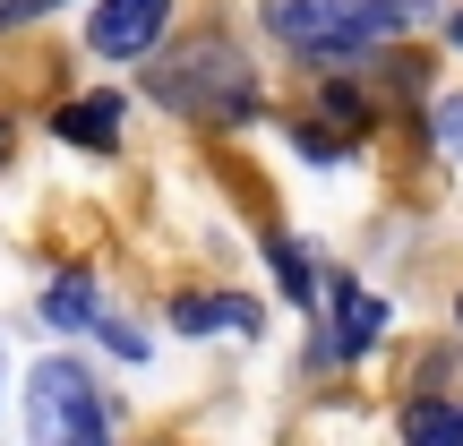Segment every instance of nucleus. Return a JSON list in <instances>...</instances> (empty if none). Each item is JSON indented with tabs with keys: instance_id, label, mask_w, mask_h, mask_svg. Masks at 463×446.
I'll list each match as a JSON object with an SVG mask.
<instances>
[{
	"instance_id": "7ed1b4c3",
	"label": "nucleus",
	"mask_w": 463,
	"mask_h": 446,
	"mask_svg": "<svg viewBox=\"0 0 463 446\" xmlns=\"http://www.w3.org/2000/svg\"><path fill=\"white\" fill-rule=\"evenodd\" d=\"M26 438L34 446H112V421H103V395L78 361H34L26 378Z\"/></svg>"
},
{
	"instance_id": "1a4fd4ad",
	"label": "nucleus",
	"mask_w": 463,
	"mask_h": 446,
	"mask_svg": "<svg viewBox=\"0 0 463 446\" xmlns=\"http://www.w3.org/2000/svg\"><path fill=\"white\" fill-rule=\"evenodd\" d=\"M43 318H52V327H95V283H86V275H61V283H52V292H43Z\"/></svg>"
},
{
	"instance_id": "9d476101",
	"label": "nucleus",
	"mask_w": 463,
	"mask_h": 446,
	"mask_svg": "<svg viewBox=\"0 0 463 446\" xmlns=\"http://www.w3.org/2000/svg\"><path fill=\"white\" fill-rule=\"evenodd\" d=\"M266 266H275V283H283L292 300H317V275H309V258H300L292 241H266Z\"/></svg>"
},
{
	"instance_id": "f03ea898",
	"label": "nucleus",
	"mask_w": 463,
	"mask_h": 446,
	"mask_svg": "<svg viewBox=\"0 0 463 446\" xmlns=\"http://www.w3.org/2000/svg\"><path fill=\"white\" fill-rule=\"evenodd\" d=\"M146 95L155 103H172L181 120H249L258 112V86H249V61L232 43H198V52H181V61H155L146 69Z\"/></svg>"
},
{
	"instance_id": "f257e3e1",
	"label": "nucleus",
	"mask_w": 463,
	"mask_h": 446,
	"mask_svg": "<svg viewBox=\"0 0 463 446\" xmlns=\"http://www.w3.org/2000/svg\"><path fill=\"white\" fill-rule=\"evenodd\" d=\"M420 17H430V0H266V26L309 61H344V52L386 43Z\"/></svg>"
},
{
	"instance_id": "423d86ee",
	"label": "nucleus",
	"mask_w": 463,
	"mask_h": 446,
	"mask_svg": "<svg viewBox=\"0 0 463 446\" xmlns=\"http://www.w3.org/2000/svg\"><path fill=\"white\" fill-rule=\"evenodd\" d=\"M52 129H61L69 147H86V155H112V138H120V95H78V103H61Z\"/></svg>"
},
{
	"instance_id": "f8f14e48",
	"label": "nucleus",
	"mask_w": 463,
	"mask_h": 446,
	"mask_svg": "<svg viewBox=\"0 0 463 446\" xmlns=\"http://www.w3.org/2000/svg\"><path fill=\"white\" fill-rule=\"evenodd\" d=\"M43 9H61V0H0V34L26 26V17H43Z\"/></svg>"
},
{
	"instance_id": "2eb2a0df",
	"label": "nucleus",
	"mask_w": 463,
	"mask_h": 446,
	"mask_svg": "<svg viewBox=\"0 0 463 446\" xmlns=\"http://www.w3.org/2000/svg\"><path fill=\"white\" fill-rule=\"evenodd\" d=\"M455 318H463V300H455Z\"/></svg>"
},
{
	"instance_id": "39448f33",
	"label": "nucleus",
	"mask_w": 463,
	"mask_h": 446,
	"mask_svg": "<svg viewBox=\"0 0 463 446\" xmlns=\"http://www.w3.org/2000/svg\"><path fill=\"white\" fill-rule=\"evenodd\" d=\"M326 300H335V335H326V361H352V352H369L386 335V300L378 292H361L352 275H335L326 283Z\"/></svg>"
},
{
	"instance_id": "9b49d317",
	"label": "nucleus",
	"mask_w": 463,
	"mask_h": 446,
	"mask_svg": "<svg viewBox=\"0 0 463 446\" xmlns=\"http://www.w3.org/2000/svg\"><path fill=\"white\" fill-rule=\"evenodd\" d=\"M438 147H447V155H463V95H447V103H438Z\"/></svg>"
},
{
	"instance_id": "20e7f679",
	"label": "nucleus",
	"mask_w": 463,
	"mask_h": 446,
	"mask_svg": "<svg viewBox=\"0 0 463 446\" xmlns=\"http://www.w3.org/2000/svg\"><path fill=\"white\" fill-rule=\"evenodd\" d=\"M164 26H172V0H103V9L86 17V43H95L103 61H146Z\"/></svg>"
},
{
	"instance_id": "0eeeda50",
	"label": "nucleus",
	"mask_w": 463,
	"mask_h": 446,
	"mask_svg": "<svg viewBox=\"0 0 463 446\" xmlns=\"http://www.w3.org/2000/svg\"><path fill=\"white\" fill-rule=\"evenodd\" d=\"M172 327L181 335H206V327H258V300H232V292H181L172 300Z\"/></svg>"
},
{
	"instance_id": "ddd939ff",
	"label": "nucleus",
	"mask_w": 463,
	"mask_h": 446,
	"mask_svg": "<svg viewBox=\"0 0 463 446\" xmlns=\"http://www.w3.org/2000/svg\"><path fill=\"white\" fill-rule=\"evenodd\" d=\"M447 34H455V43H463V9H455V17H447Z\"/></svg>"
},
{
	"instance_id": "6e6552de",
	"label": "nucleus",
	"mask_w": 463,
	"mask_h": 446,
	"mask_svg": "<svg viewBox=\"0 0 463 446\" xmlns=\"http://www.w3.org/2000/svg\"><path fill=\"white\" fill-rule=\"evenodd\" d=\"M403 446H463V403H412L403 413Z\"/></svg>"
},
{
	"instance_id": "4468645a",
	"label": "nucleus",
	"mask_w": 463,
	"mask_h": 446,
	"mask_svg": "<svg viewBox=\"0 0 463 446\" xmlns=\"http://www.w3.org/2000/svg\"><path fill=\"white\" fill-rule=\"evenodd\" d=\"M0 164H9V120H0Z\"/></svg>"
}]
</instances>
